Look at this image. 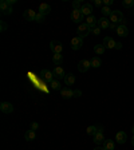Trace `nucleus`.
Listing matches in <instances>:
<instances>
[{
    "label": "nucleus",
    "mask_w": 134,
    "mask_h": 150,
    "mask_svg": "<svg viewBox=\"0 0 134 150\" xmlns=\"http://www.w3.org/2000/svg\"><path fill=\"white\" fill-rule=\"evenodd\" d=\"M90 27H89L86 23H81V24L78 25V28H77V34H78V36L79 38H86L89 34H90Z\"/></svg>",
    "instance_id": "nucleus-1"
},
{
    "label": "nucleus",
    "mask_w": 134,
    "mask_h": 150,
    "mask_svg": "<svg viewBox=\"0 0 134 150\" xmlns=\"http://www.w3.org/2000/svg\"><path fill=\"white\" fill-rule=\"evenodd\" d=\"M123 20H125V19H123V13L121 12V11H113V13L111 15H110V22L111 23H114V24H119V23H123Z\"/></svg>",
    "instance_id": "nucleus-2"
},
{
    "label": "nucleus",
    "mask_w": 134,
    "mask_h": 150,
    "mask_svg": "<svg viewBox=\"0 0 134 150\" xmlns=\"http://www.w3.org/2000/svg\"><path fill=\"white\" fill-rule=\"evenodd\" d=\"M82 46H83V39L79 36H75L71 39V48L74 51H78L82 48Z\"/></svg>",
    "instance_id": "nucleus-3"
},
{
    "label": "nucleus",
    "mask_w": 134,
    "mask_h": 150,
    "mask_svg": "<svg viewBox=\"0 0 134 150\" xmlns=\"http://www.w3.org/2000/svg\"><path fill=\"white\" fill-rule=\"evenodd\" d=\"M83 13L79 11V9H72V12H71V20L72 23H81L83 22Z\"/></svg>",
    "instance_id": "nucleus-4"
},
{
    "label": "nucleus",
    "mask_w": 134,
    "mask_h": 150,
    "mask_svg": "<svg viewBox=\"0 0 134 150\" xmlns=\"http://www.w3.org/2000/svg\"><path fill=\"white\" fill-rule=\"evenodd\" d=\"M50 48H51V51H52L54 54H60L62 52V50H63V46H62V43H60L59 40H51Z\"/></svg>",
    "instance_id": "nucleus-5"
},
{
    "label": "nucleus",
    "mask_w": 134,
    "mask_h": 150,
    "mask_svg": "<svg viewBox=\"0 0 134 150\" xmlns=\"http://www.w3.org/2000/svg\"><path fill=\"white\" fill-rule=\"evenodd\" d=\"M93 138H94V142H95L97 145L105 142V135H103V127L102 126H98V133L94 135Z\"/></svg>",
    "instance_id": "nucleus-6"
},
{
    "label": "nucleus",
    "mask_w": 134,
    "mask_h": 150,
    "mask_svg": "<svg viewBox=\"0 0 134 150\" xmlns=\"http://www.w3.org/2000/svg\"><path fill=\"white\" fill-rule=\"evenodd\" d=\"M103 46H105V48H116L117 46V42L113 39L111 36H105L103 38Z\"/></svg>",
    "instance_id": "nucleus-7"
},
{
    "label": "nucleus",
    "mask_w": 134,
    "mask_h": 150,
    "mask_svg": "<svg viewBox=\"0 0 134 150\" xmlns=\"http://www.w3.org/2000/svg\"><path fill=\"white\" fill-rule=\"evenodd\" d=\"M36 15H38V13L35 12L34 9H26L24 13H23V18H24L27 22H35Z\"/></svg>",
    "instance_id": "nucleus-8"
},
{
    "label": "nucleus",
    "mask_w": 134,
    "mask_h": 150,
    "mask_svg": "<svg viewBox=\"0 0 134 150\" xmlns=\"http://www.w3.org/2000/svg\"><path fill=\"white\" fill-rule=\"evenodd\" d=\"M90 67H91V63H90V60H87V59H83V60H81V62L78 63L79 72H86Z\"/></svg>",
    "instance_id": "nucleus-9"
},
{
    "label": "nucleus",
    "mask_w": 134,
    "mask_h": 150,
    "mask_svg": "<svg viewBox=\"0 0 134 150\" xmlns=\"http://www.w3.org/2000/svg\"><path fill=\"white\" fill-rule=\"evenodd\" d=\"M40 76L44 79V82L46 83H51V82L54 81V74L51 71H48V70H42L40 71Z\"/></svg>",
    "instance_id": "nucleus-10"
},
{
    "label": "nucleus",
    "mask_w": 134,
    "mask_h": 150,
    "mask_svg": "<svg viewBox=\"0 0 134 150\" xmlns=\"http://www.w3.org/2000/svg\"><path fill=\"white\" fill-rule=\"evenodd\" d=\"M0 110H1V112H4V114H11V112L13 111V106L9 102H3L0 105Z\"/></svg>",
    "instance_id": "nucleus-11"
},
{
    "label": "nucleus",
    "mask_w": 134,
    "mask_h": 150,
    "mask_svg": "<svg viewBox=\"0 0 134 150\" xmlns=\"http://www.w3.org/2000/svg\"><path fill=\"white\" fill-rule=\"evenodd\" d=\"M60 95H62V98H65V99H70V98L74 97V91L70 87H63L62 90H60Z\"/></svg>",
    "instance_id": "nucleus-12"
},
{
    "label": "nucleus",
    "mask_w": 134,
    "mask_h": 150,
    "mask_svg": "<svg viewBox=\"0 0 134 150\" xmlns=\"http://www.w3.org/2000/svg\"><path fill=\"white\" fill-rule=\"evenodd\" d=\"M52 74H54V76L55 78H58V79H65V76H66V74H65V70L60 67V66H56L55 69L52 70Z\"/></svg>",
    "instance_id": "nucleus-13"
},
{
    "label": "nucleus",
    "mask_w": 134,
    "mask_h": 150,
    "mask_svg": "<svg viewBox=\"0 0 134 150\" xmlns=\"http://www.w3.org/2000/svg\"><path fill=\"white\" fill-rule=\"evenodd\" d=\"M110 24H111V22H110L107 18H101L99 20H98V27H99L101 30H106V28H110Z\"/></svg>",
    "instance_id": "nucleus-14"
},
{
    "label": "nucleus",
    "mask_w": 134,
    "mask_h": 150,
    "mask_svg": "<svg viewBox=\"0 0 134 150\" xmlns=\"http://www.w3.org/2000/svg\"><path fill=\"white\" fill-rule=\"evenodd\" d=\"M117 34H118L121 38H126V36L129 35V30H128V27H126L125 24H119L118 27H117Z\"/></svg>",
    "instance_id": "nucleus-15"
},
{
    "label": "nucleus",
    "mask_w": 134,
    "mask_h": 150,
    "mask_svg": "<svg viewBox=\"0 0 134 150\" xmlns=\"http://www.w3.org/2000/svg\"><path fill=\"white\" fill-rule=\"evenodd\" d=\"M51 12V6L47 3H42L40 6H39V13H42V15H48V13Z\"/></svg>",
    "instance_id": "nucleus-16"
},
{
    "label": "nucleus",
    "mask_w": 134,
    "mask_h": 150,
    "mask_svg": "<svg viewBox=\"0 0 134 150\" xmlns=\"http://www.w3.org/2000/svg\"><path fill=\"white\" fill-rule=\"evenodd\" d=\"M81 12L83 13L84 16H90L91 12H93V6L89 4V3H84L83 6H82V8H81Z\"/></svg>",
    "instance_id": "nucleus-17"
},
{
    "label": "nucleus",
    "mask_w": 134,
    "mask_h": 150,
    "mask_svg": "<svg viewBox=\"0 0 134 150\" xmlns=\"http://www.w3.org/2000/svg\"><path fill=\"white\" fill-rule=\"evenodd\" d=\"M126 139H128V134H126L125 131H118L117 133V137H116V141L118 142V144L123 145L126 142Z\"/></svg>",
    "instance_id": "nucleus-18"
},
{
    "label": "nucleus",
    "mask_w": 134,
    "mask_h": 150,
    "mask_svg": "<svg viewBox=\"0 0 134 150\" xmlns=\"http://www.w3.org/2000/svg\"><path fill=\"white\" fill-rule=\"evenodd\" d=\"M86 24H87L90 28H94V27H95V24H98L97 18H95L94 15L87 16V18H86Z\"/></svg>",
    "instance_id": "nucleus-19"
},
{
    "label": "nucleus",
    "mask_w": 134,
    "mask_h": 150,
    "mask_svg": "<svg viewBox=\"0 0 134 150\" xmlns=\"http://www.w3.org/2000/svg\"><path fill=\"white\" fill-rule=\"evenodd\" d=\"M65 83L67 84V86H72V84L75 83V75L74 74H66Z\"/></svg>",
    "instance_id": "nucleus-20"
},
{
    "label": "nucleus",
    "mask_w": 134,
    "mask_h": 150,
    "mask_svg": "<svg viewBox=\"0 0 134 150\" xmlns=\"http://www.w3.org/2000/svg\"><path fill=\"white\" fill-rule=\"evenodd\" d=\"M52 62H54V64H56V66L62 64V63H63V56H62V54H54Z\"/></svg>",
    "instance_id": "nucleus-21"
},
{
    "label": "nucleus",
    "mask_w": 134,
    "mask_h": 150,
    "mask_svg": "<svg viewBox=\"0 0 134 150\" xmlns=\"http://www.w3.org/2000/svg\"><path fill=\"white\" fill-rule=\"evenodd\" d=\"M35 137H36V134H35L34 130L26 131V134H24V139H26V141H34Z\"/></svg>",
    "instance_id": "nucleus-22"
},
{
    "label": "nucleus",
    "mask_w": 134,
    "mask_h": 150,
    "mask_svg": "<svg viewBox=\"0 0 134 150\" xmlns=\"http://www.w3.org/2000/svg\"><path fill=\"white\" fill-rule=\"evenodd\" d=\"M103 147L106 150H114V141L113 139H106L103 142Z\"/></svg>",
    "instance_id": "nucleus-23"
},
{
    "label": "nucleus",
    "mask_w": 134,
    "mask_h": 150,
    "mask_svg": "<svg viewBox=\"0 0 134 150\" xmlns=\"http://www.w3.org/2000/svg\"><path fill=\"white\" fill-rule=\"evenodd\" d=\"M90 63H91V67H94V69H98V67H101V64H102V60L99 59V58H93V59L90 60Z\"/></svg>",
    "instance_id": "nucleus-24"
},
{
    "label": "nucleus",
    "mask_w": 134,
    "mask_h": 150,
    "mask_svg": "<svg viewBox=\"0 0 134 150\" xmlns=\"http://www.w3.org/2000/svg\"><path fill=\"white\" fill-rule=\"evenodd\" d=\"M94 52L98 54V55H103L105 54V46L103 44H97L94 47Z\"/></svg>",
    "instance_id": "nucleus-25"
},
{
    "label": "nucleus",
    "mask_w": 134,
    "mask_h": 150,
    "mask_svg": "<svg viewBox=\"0 0 134 150\" xmlns=\"http://www.w3.org/2000/svg\"><path fill=\"white\" fill-rule=\"evenodd\" d=\"M86 131H87V134L91 135V137H94V135L98 133V127L97 126H89L87 129H86Z\"/></svg>",
    "instance_id": "nucleus-26"
},
{
    "label": "nucleus",
    "mask_w": 134,
    "mask_h": 150,
    "mask_svg": "<svg viewBox=\"0 0 134 150\" xmlns=\"http://www.w3.org/2000/svg\"><path fill=\"white\" fill-rule=\"evenodd\" d=\"M101 12H102L103 18H106V16H110V15H111L113 11L110 9V7H105V6H103L102 8H101Z\"/></svg>",
    "instance_id": "nucleus-27"
},
{
    "label": "nucleus",
    "mask_w": 134,
    "mask_h": 150,
    "mask_svg": "<svg viewBox=\"0 0 134 150\" xmlns=\"http://www.w3.org/2000/svg\"><path fill=\"white\" fill-rule=\"evenodd\" d=\"M8 8H9V4L7 3V0H1V3H0V11H1V13H4Z\"/></svg>",
    "instance_id": "nucleus-28"
},
{
    "label": "nucleus",
    "mask_w": 134,
    "mask_h": 150,
    "mask_svg": "<svg viewBox=\"0 0 134 150\" xmlns=\"http://www.w3.org/2000/svg\"><path fill=\"white\" fill-rule=\"evenodd\" d=\"M122 6L125 8H134V0H123Z\"/></svg>",
    "instance_id": "nucleus-29"
},
{
    "label": "nucleus",
    "mask_w": 134,
    "mask_h": 150,
    "mask_svg": "<svg viewBox=\"0 0 134 150\" xmlns=\"http://www.w3.org/2000/svg\"><path fill=\"white\" fill-rule=\"evenodd\" d=\"M82 6H83V3H82L81 0H75L74 3H72V9H79L81 11Z\"/></svg>",
    "instance_id": "nucleus-30"
},
{
    "label": "nucleus",
    "mask_w": 134,
    "mask_h": 150,
    "mask_svg": "<svg viewBox=\"0 0 134 150\" xmlns=\"http://www.w3.org/2000/svg\"><path fill=\"white\" fill-rule=\"evenodd\" d=\"M51 88H52V90H62V88H60V83H59V81H52L51 82Z\"/></svg>",
    "instance_id": "nucleus-31"
},
{
    "label": "nucleus",
    "mask_w": 134,
    "mask_h": 150,
    "mask_svg": "<svg viewBox=\"0 0 134 150\" xmlns=\"http://www.w3.org/2000/svg\"><path fill=\"white\" fill-rule=\"evenodd\" d=\"M35 22H36V23H43L44 22V15H42V13H38L36 18H35Z\"/></svg>",
    "instance_id": "nucleus-32"
},
{
    "label": "nucleus",
    "mask_w": 134,
    "mask_h": 150,
    "mask_svg": "<svg viewBox=\"0 0 134 150\" xmlns=\"http://www.w3.org/2000/svg\"><path fill=\"white\" fill-rule=\"evenodd\" d=\"M90 31H91V34H94V35H99L101 34V28L95 25L94 28H90Z\"/></svg>",
    "instance_id": "nucleus-33"
},
{
    "label": "nucleus",
    "mask_w": 134,
    "mask_h": 150,
    "mask_svg": "<svg viewBox=\"0 0 134 150\" xmlns=\"http://www.w3.org/2000/svg\"><path fill=\"white\" fill-rule=\"evenodd\" d=\"M6 30H7V24H6V22H3V20H1V22H0V31L4 32Z\"/></svg>",
    "instance_id": "nucleus-34"
},
{
    "label": "nucleus",
    "mask_w": 134,
    "mask_h": 150,
    "mask_svg": "<svg viewBox=\"0 0 134 150\" xmlns=\"http://www.w3.org/2000/svg\"><path fill=\"white\" fill-rule=\"evenodd\" d=\"M113 3H114L113 0H103V6H105V7H110Z\"/></svg>",
    "instance_id": "nucleus-35"
},
{
    "label": "nucleus",
    "mask_w": 134,
    "mask_h": 150,
    "mask_svg": "<svg viewBox=\"0 0 134 150\" xmlns=\"http://www.w3.org/2000/svg\"><path fill=\"white\" fill-rule=\"evenodd\" d=\"M39 127V123H38V122H32V125H31V130H36V129Z\"/></svg>",
    "instance_id": "nucleus-36"
},
{
    "label": "nucleus",
    "mask_w": 134,
    "mask_h": 150,
    "mask_svg": "<svg viewBox=\"0 0 134 150\" xmlns=\"http://www.w3.org/2000/svg\"><path fill=\"white\" fill-rule=\"evenodd\" d=\"M82 95V91L81 90H75L74 91V98H79Z\"/></svg>",
    "instance_id": "nucleus-37"
},
{
    "label": "nucleus",
    "mask_w": 134,
    "mask_h": 150,
    "mask_svg": "<svg viewBox=\"0 0 134 150\" xmlns=\"http://www.w3.org/2000/svg\"><path fill=\"white\" fill-rule=\"evenodd\" d=\"M94 4H95L97 7H102L103 6V0H95V1H94Z\"/></svg>",
    "instance_id": "nucleus-38"
},
{
    "label": "nucleus",
    "mask_w": 134,
    "mask_h": 150,
    "mask_svg": "<svg viewBox=\"0 0 134 150\" xmlns=\"http://www.w3.org/2000/svg\"><path fill=\"white\" fill-rule=\"evenodd\" d=\"M12 11H13V9H12V7H9V8L6 11V12H4V13H1V15H11V13H12Z\"/></svg>",
    "instance_id": "nucleus-39"
},
{
    "label": "nucleus",
    "mask_w": 134,
    "mask_h": 150,
    "mask_svg": "<svg viewBox=\"0 0 134 150\" xmlns=\"http://www.w3.org/2000/svg\"><path fill=\"white\" fill-rule=\"evenodd\" d=\"M7 3H8V4H9V7H11L12 4H15V3H16V0H7Z\"/></svg>",
    "instance_id": "nucleus-40"
},
{
    "label": "nucleus",
    "mask_w": 134,
    "mask_h": 150,
    "mask_svg": "<svg viewBox=\"0 0 134 150\" xmlns=\"http://www.w3.org/2000/svg\"><path fill=\"white\" fill-rule=\"evenodd\" d=\"M117 27H118V25L114 24V23H111V24H110V28H111V30H117Z\"/></svg>",
    "instance_id": "nucleus-41"
},
{
    "label": "nucleus",
    "mask_w": 134,
    "mask_h": 150,
    "mask_svg": "<svg viewBox=\"0 0 134 150\" xmlns=\"http://www.w3.org/2000/svg\"><path fill=\"white\" fill-rule=\"evenodd\" d=\"M116 48H118V50H119V48H122V44L119 43V42H117V46H116Z\"/></svg>",
    "instance_id": "nucleus-42"
},
{
    "label": "nucleus",
    "mask_w": 134,
    "mask_h": 150,
    "mask_svg": "<svg viewBox=\"0 0 134 150\" xmlns=\"http://www.w3.org/2000/svg\"><path fill=\"white\" fill-rule=\"evenodd\" d=\"M94 150H106V149H105V147H95Z\"/></svg>",
    "instance_id": "nucleus-43"
},
{
    "label": "nucleus",
    "mask_w": 134,
    "mask_h": 150,
    "mask_svg": "<svg viewBox=\"0 0 134 150\" xmlns=\"http://www.w3.org/2000/svg\"><path fill=\"white\" fill-rule=\"evenodd\" d=\"M131 145L134 146V134H133V139H131Z\"/></svg>",
    "instance_id": "nucleus-44"
},
{
    "label": "nucleus",
    "mask_w": 134,
    "mask_h": 150,
    "mask_svg": "<svg viewBox=\"0 0 134 150\" xmlns=\"http://www.w3.org/2000/svg\"><path fill=\"white\" fill-rule=\"evenodd\" d=\"M131 131H133V134H134V126H133V129H131Z\"/></svg>",
    "instance_id": "nucleus-45"
}]
</instances>
